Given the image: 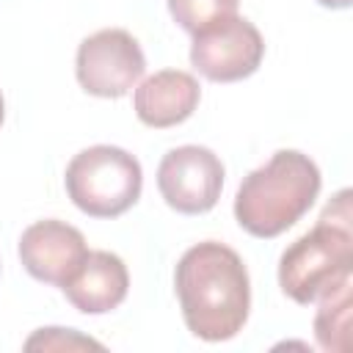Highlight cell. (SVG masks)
Wrapping results in <instances>:
<instances>
[{
  "label": "cell",
  "instance_id": "1",
  "mask_svg": "<svg viewBox=\"0 0 353 353\" xmlns=\"http://www.w3.org/2000/svg\"><path fill=\"white\" fill-rule=\"evenodd\" d=\"M174 287L188 331L204 342H226L248 320V270L240 254L218 240L196 243L182 254Z\"/></svg>",
  "mask_w": 353,
  "mask_h": 353
},
{
  "label": "cell",
  "instance_id": "2",
  "mask_svg": "<svg viewBox=\"0 0 353 353\" xmlns=\"http://www.w3.org/2000/svg\"><path fill=\"white\" fill-rule=\"evenodd\" d=\"M320 185V168L309 154L279 149L243 179L234 196V218L254 237H276L309 212Z\"/></svg>",
  "mask_w": 353,
  "mask_h": 353
},
{
  "label": "cell",
  "instance_id": "3",
  "mask_svg": "<svg viewBox=\"0 0 353 353\" xmlns=\"http://www.w3.org/2000/svg\"><path fill=\"white\" fill-rule=\"evenodd\" d=\"M350 190H339L312 232L301 234L279 259V284L295 303H314L325 290L353 276Z\"/></svg>",
  "mask_w": 353,
  "mask_h": 353
},
{
  "label": "cell",
  "instance_id": "4",
  "mask_svg": "<svg viewBox=\"0 0 353 353\" xmlns=\"http://www.w3.org/2000/svg\"><path fill=\"white\" fill-rule=\"evenodd\" d=\"M63 182L77 210L91 218H116L138 201L143 174L130 152L99 143L72 157Z\"/></svg>",
  "mask_w": 353,
  "mask_h": 353
},
{
  "label": "cell",
  "instance_id": "5",
  "mask_svg": "<svg viewBox=\"0 0 353 353\" xmlns=\"http://www.w3.org/2000/svg\"><path fill=\"white\" fill-rule=\"evenodd\" d=\"M143 50L132 33L121 28H105L91 33L77 47V83L102 99L124 97L143 74Z\"/></svg>",
  "mask_w": 353,
  "mask_h": 353
},
{
  "label": "cell",
  "instance_id": "6",
  "mask_svg": "<svg viewBox=\"0 0 353 353\" xmlns=\"http://www.w3.org/2000/svg\"><path fill=\"white\" fill-rule=\"evenodd\" d=\"M265 41L245 17H226L193 33L190 63L212 83H234L254 74L262 63Z\"/></svg>",
  "mask_w": 353,
  "mask_h": 353
},
{
  "label": "cell",
  "instance_id": "7",
  "mask_svg": "<svg viewBox=\"0 0 353 353\" xmlns=\"http://www.w3.org/2000/svg\"><path fill=\"white\" fill-rule=\"evenodd\" d=\"M157 188L171 210L182 215H201L221 199L223 163L207 146H176L160 160Z\"/></svg>",
  "mask_w": 353,
  "mask_h": 353
},
{
  "label": "cell",
  "instance_id": "8",
  "mask_svg": "<svg viewBox=\"0 0 353 353\" xmlns=\"http://www.w3.org/2000/svg\"><path fill=\"white\" fill-rule=\"evenodd\" d=\"M85 256L88 248L83 232L66 221H36L19 237V259L25 270L44 284L63 287Z\"/></svg>",
  "mask_w": 353,
  "mask_h": 353
},
{
  "label": "cell",
  "instance_id": "9",
  "mask_svg": "<svg viewBox=\"0 0 353 353\" xmlns=\"http://www.w3.org/2000/svg\"><path fill=\"white\" fill-rule=\"evenodd\" d=\"M201 99L199 80L179 69H163L149 74L132 97L135 113L146 127L165 130L190 119Z\"/></svg>",
  "mask_w": 353,
  "mask_h": 353
},
{
  "label": "cell",
  "instance_id": "10",
  "mask_svg": "<svg viewBox=\"0 0 353 353\" xmlns=\"http://www.w3.org/2000/svg\"><path fill=\"white\" fill-rule=\"evenodd\" d=\"M69 303L83 314H105L116 309L130 290V273L121 256L110 251H88L77 273L61 287Z\"/></svg>",
  "mask_w": 353,
  "mask_h": 353
},
{
  "label": "cell",
  "instance_id": "11",
  "mask_svg": "<svg viewBox=\"0 0 353 353\" xmlns=\"http://www.w3.org/2000/svg\"><path fill=\"white\" fill-rule=\"evenodd\" d=\"M353 276L325 290L317 301L320 309L314 314V336L323 350L345 353L350 347V298H353Z\"/></svg>",
  "mask_w": 353,
  "mask_h": 353
},
{
  "label": "cell",
  "instance_id": "12",
  "mask_svg": "<svg viewBox=\"0 0 353 353\" xmlns=\"http://www.w3.org/2000/svg\"><path fill=\"white\" fill-rule=\"evenodd\" d=\"M168 11L188 33H199L218 19L237 14V0H168Z\"/></svg>",
  "mask_w": 353,
  "mask_h": 353
},
{
  "label": "cell",
  "instance_id": "13",
  "mask_svg": "<svg viewBox=\"0 0 353 353\" xmlns=\"http://www.w3.org/2000/svg\"><path fill=\"white\" fill-rule=\"evenodd\" d=\"M28 350H36V347H44V350H72V347H102L99 342L88 339V336H80L74 334L72 328H41L36 336H30L25 342Z\"/></svg>",
  "mask_w": 353,
  "mask_h": 353
},
{
  "label": "cell",
  "instance_id": "14",
  "mask_svg": "<svg viewBox=\"0 0 353 353\" xmlns=\"http://www.w3.org/2000/svg\"><path fill=\"white\" fill-rule=\"evenodd\" d=\"M317 3L325 8H347L350 6V0H317Z\"/></svg>",
  "mask_w": 353,
  "mask_h": 353
},
{
  "label": "cell",
  "instance_id": "15",
  "mask_svg": "<svg viewBox=\"0 0 353 353\" xmlns=\"http://www.w3.org/2000/svg\"><path fill=\"white\" fill-rule=\"evenodd\" d=\"M3 116H6V108H3V94H0V124H3Z\"/></svg>",
  "mask_w": 353,
  "mask_h": 353
}]
</instances>
